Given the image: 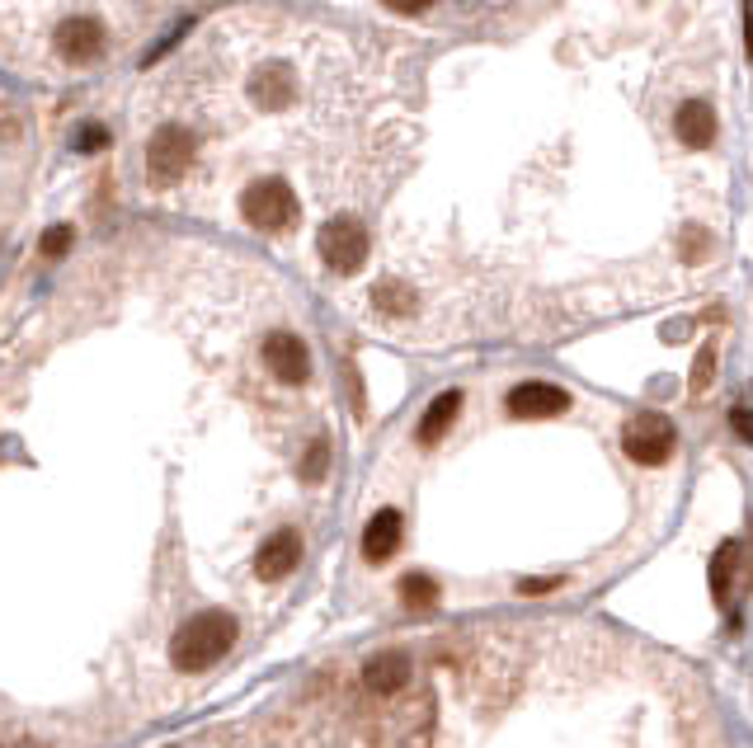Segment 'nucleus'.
Segmentation results:
<instances>
[{"label":"nucleus","mask_w":753,"mask_h":748,"mask_svg":"<svg viewBox=\"0 0 753 748\" xmlns=\"http://www.w3.org/2000/svg\"><path fill=\"white\" fill-rule=\"evenodd\" d=\"M194 165V137H189L180 123L155 128V137L147 142V180L155 188H170L184 180V170Z\"/></svg>","instance_id":"nucleus-2"},{"label":"nucleus","mask_w":753,"mask_h":748,"mask_svg":"<svg viewBox=\"0 0 753 748\" xmlns=\"http://www.w3.org/2000/svg\"><path fill=\"white\" fill-rule=\"evenodd\" d=\"M400 603H406V607H433V603H438V584H433V574L410 570L406 579H400Z\"/></svg>","instance_id":"nucleus-16"},{"label":"nucleus","mask_w":753,"mask_h":748,"mask_svg":"<svg viewBox=\"0 0 753 748\" xmlns=\"http://www.w3.org/2000/svg\"><path fill=\"white\" fill-rule=\"evenodd\" d=\"M387 10H396V14H419V10H429V0H387Z\"/></svg>","instance_id":"nucleus-24"},{"label":"nucleus","mask_w":753,"mask_h":748,"mask_svg":"<svg viewBox=\"0 0 753 748\" xmlns=\"http://www.w3.org/2000/svg\"><path fill=\"white\" fill-rule=\"evenodd\" d=\"M674 132H678V142L692 147V151L711 147L716 142V113H711V104L707 99H688L678 109V118H674Z\"/></svg>","instance_id":"nucleus-12"},{"label":"nucleus","mask_w":753,"mask_h":748,"mask_svg":"<svg viewBox=\"0 0 753 748\" xmlns=\"http://www.w3.org/2000/svg\"><path fill=\"white\" fill-rule=\"evenodd\" d=\"M688 236H692V240H688V259H702V254H707V236H702V231H688Z\"/></svg>","instance_id":"nucleus-25"},{"label":"nucleus","mask_w":753,"mask_h":748,"mask_svg":"<svg viewBox=\"0 0 753 748\" xmlns=\"http://www.w3.org/2000/svg\"><path fill=\"white\" fill-rule=\"evenodd\" d=\"M570 410V391L551 387V381H523L509 391V414L514 420H551V414Z\"/></svg>","instance_id":"nucleus-8"},{"label":"nucleus","mask_w":753,"mask_h":748,"mask_svg":"<svg viewBox=\"0 0 753 748\" xmlns=\"http://www.w3.org/2000/svg\"><path fill=\"white\" fill-rule=\"evenodd\" d=\"M373 302L387 311V316H410V311H415V292L406 283H381Z\"/></svg>","instance_id":"nucleus-17"},{"label":"nucleus","mask_w":753,"mask_h":748,"mask_svg":"<svg viewBox=\"0 0 753 748\" xmlns=\"http://www.w3.org/2000/svg\"><path fill=\"white\" fill-rule=\"evenodd\" d=\"M400 532H406V523H400L396 509L373 513V518H367V528H363V561L367 565L391 561V555L400 551Z\"/></svg>","instance_id":"nucleus-10"},{"label":"nucleus","mask_w":753,"mask_h":748,"mask_svg":"<svg viewBox=\"0 0 753 748\" xmlns=\"http://www.w3.org/2000/svg\"><path fill=\"white\" fill-rule=\"evenodd\" d=\"M458 414H462V391L433 395V405L424 410V420H419V443H438L452 424H458Z\"/></svg>","instance_id":"nucleus-14"},{"label":"nucleus","mask_w":753,"mask_h":748,"mask_svg":"<svg viewBox=\"0 0 753 748\" xmlns=\"http://www.w3.org/2000/svg\"><path fill=\"white\" fill-rule=\"evenodd\" d=\"M363 683H367V692H377V697H396V692L410 683V659L400 654V650L373 654L363 664Z\"/></svg>","instance_id":"nucleus-11"},{"label":"nucleus","mask_w":753,"mask_h":748,"mask_svg":"<svg viewBox=\"0 0 753 748\" xmlns=\"http://www.w3.org/2000/svg\"><path fill=\"white\" fill-rule=\"evenodd\" d=\"M240 217L255 226V231H288V226L297 221V198H292V188L283 184V180H259V184H250L245 188V198H240Z\"/></svg>","instance_id":"nucleus-3"},{"label":"nucleus","mask_w":753,"mask_h":748,"mask_svg":"<svg viewBox=\"0 0 753 748\" xmlns=\"http://www.w3.org/2000/svg\"><path fill=\"white\" fill-rule=\"evenodd\" d=\"M255 99L265 104V109H288V104H292V72H288V66H269V72H259Z\"/></svg>","instance_id":"nucleus-15"},{"label":"nucleus","mask_w":753,"mask_h":748,"mask_svg":"<svg viewBox=\"0 0 753 748\" xmlns=\"http://www.w3.org/2000/svg\"><path fill=\"white\" fill-rule=\"evenodd\" d=\"M99 147H109V132H104L99 123H90V128L76 132V151H99Z\"/></svg>","instance_id":"nucleus-21"},{"label":"nucleus","mask_w":753,"mask_h":748,"mask_svg":"<svg viewBox=\"0 0 753 748\" xmlns=\"http://www.w3.org/2000/svg\"><path fill=\"white\" fill-rule=\"evenodd\" d=\"M265 362H269V372L283 381V387H302V381L311 377V349H306V339L288 335V329H278V335L265 339Z\"/></svg>","instance_id":"nucleus-7"},{"label":"nucleus","mask_w":753,"mask_h":748,"mask_svg":"<svg viewBox=\"0 0 753 748\" xmlns=\"http://www.w3.org/2000/svg\"><path fill=\"white\" fill-rule=\"evenodd\" d=\"M730 424H734V433H740L744 443L753 438V424H749V405H734V410H730Z\"/></svg>","instance_id":"nucleus-22"},{"label":"nucleus","mask_w":753,"mask_h":748,"mask_svg":"<svg viewBox=\"0 0 753 748\" xmlns=\"http://www.w3.org/2000/svg\"><path fill=\"white\" fill-rule=\"evenodd\" d=\"M47 259H62L66 250H72V226H52V231L43 236V246H39Z\"/></svg>","instance_id":"nucleus-19"},{"label":"nucleus","mask_w":753,"mask_h":748,"mask_svg":"<svg viewBox=\"0 0 753 748\" xmlns=\"http://www.w3.org/2000/svg\"><path fill=\"white\" fill-rule=\"evenodd\" d=\"M240 636V621L222 607H207V613L189 617L180 631L170 636V664L180 673H194V669H213L217 659H226V650L236 646Z\"/></svg>","instance_id":"nucleus-1"},{"label":"nucleus","mask_w":753,"mask_h":748,"mask_svg":"<svg viewBox=\"0 0 753 748\" xmlns=\"http://www.w3.org/2000/svg\"><path fill=\"white\" fill-rule=\"evenodd\" d=\"M740 570H744V542L734 536V542H725L721 551H716V561H711V598L721 607L734 598V574Z\"/></svg>","instance_id":"nucleus-13"},{"label":"nucleus","mask_w":753,"mask_h":748,"mask_svg":"<svg viewBox=\"0 0 753 748\" xmlns=\"http://www.w3.org/2000/svg\"><path fill=\"white\" fill-rule=\"evenodd\" d=\"M316 246H321V259L335 273H358L363 259H367V231H363L358 217H330L321 226Z\"/></svg>","instance_id":"nucleus-5"},{"label":"nucleus","mask_w":753,"mask_h":748,"mask_svg":"<svg viewBox=\"0 0 753 748\" xmlns=\"http://www.w3.org/2000/svg\"><path fill=\"white\" fill-rule=\"evenodd\" d=\"M551 588H560V579H518V594H551Z\"/></svg>","instance_id":"nucleus-23"},{"label":"nucleus","mask_w":753,"mask_h":748,"mask_svg":"<svg viewBox=\"0 0 753 748\" xmlns=\"http://www.w3.org/2000/svg\"><path fill=\"white\" fill-rule=\"evenodd\" d=\"M57 52L66 62H99L104 57V47H109V33H104V24L95 20V14H72V20H62L57 24Z\"/></svg>","instance_id":"nucleus-6"},{"label":"nucleus","mask_w":753,"mask_h":748,"mask_svg":"<svg viewBox=\"0 0 753 748\" xmlns=\"http://www.w3.org/2000/svg\"><path fill=\"white\" fill-rule=\"evenodd\" d=\"M622 447H626V457L641 462V466H664L674 457V447H678V429L664 420V414L645 410V414H636V420H626Z\"/></svg>","instance_id":"nucleus-4"},{"label":"nucleus","mask_w":753,"mask_h":748,"mask_svg":"<svg viewBox=\"0 0 753 748\" xmlns=\"http://www.w3.org/2000/svg\"><path fill=\"white\" fill-rule=\"evenodd\" d=\"M716 377V349H702L697 354V368H692V391H707Z\"/></svg>","instance_id":"nucleus-20"},{"label":"nucleus","mask_w":753,"mask_h":748,"mask_svg":"<svg viewBox=\"0 0 753 748\" xmlns=\"http://www.w3.org/2000/svg\"><path fill=\"white\" fill-rule=\"evenodd\" d=\"M325 471H330V443L311 438L306 457H302V480H325Z\"/></svg>","instance_id":"nucleus-18"},{"label":"nucleus","mask_w":753,"mask_h":748,"mask_svg":"<svg viewBox=\"0 0 753 748\" xmlns=\"http://www.w3.org/2000/svg\"><path fill=\"white\" fill-rule=\"evenodd\" d=\"M297 561H302V536H297L292 528H283V532H273L265 546H259V555H255V574L265 584H278V579H288V574L297 570Z\"/></svg>","instance_id":"nucleus-9"}]
</instances>
